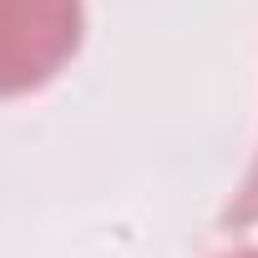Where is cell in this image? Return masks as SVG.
Instances as JSON below:
<instances>
[{"mask_svg": "<svg viewBox=\"0 0 258 258\" xmlns=\"http://www.w3.org/2000/svg\"><path fill=\"white\" fill-rule=\"evenodd\" d=\"M81 0H0V101L41 91L81 51Z\"/></svg>", "mask_w": 258, "mask_h": 258, "instance_id": "1", "label": "cell"}, {"mask_svg": "<svg viewBox=\"0 0 258 258\" xmlns=\"http://www.w3.org/2000/svg\"><path fill=\"white\" fill-rule=\"evenodd\" d=\"M223 218L233 228H258V157H253V167H248V177H243V187H238V198L228 203Z\"/></svg>", "mask_w": 258, "mask_h": 258, "instance_id": "2", "label": "cell"}, {"mask_svg": "<svg viewBox=\"0 0 258 258\" xmlns=\"http://www.w3.org/2000/svg\"><path fill=\"white\" fill-rule=\"evenodd\" d=\"M228 258H258V248H238V253H228Z\"/></svg>", "mask_w": 258, "mask_h": 258, "instance_id": "3", "label": "cell"}]
</instances>
